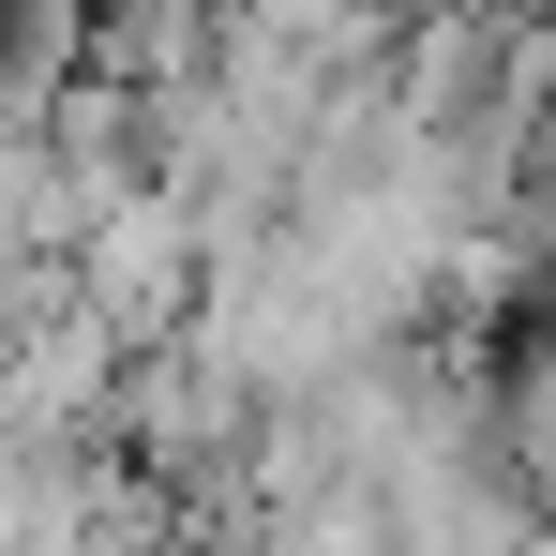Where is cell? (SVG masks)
I'll return each mask as SVG.
<instances>
[{"instance_id": "1", "label": "cell", "mask_w": 556, "mask_h": 556, "mask_svg": "<svg viewBox=\"0 0 556 556\" xmlns=\"http://www.w3.org/2000/svg\"><path fill=\"white\" fill-rule=\"evenodd\" d=\"M76 241H91V195H76V166L46 151V121H0V271L76 256Z\"/></svg>"}, {"instance_id": "3", "label": "cell", "mask_w": 556, "mask_h": 556, "mask_svg": "<svg viewBox=\"0 0 556 556\" xmlns=\"http://www.w3.org/2000/svg\"><path fill=\"white\" fill-rule=\"evenodd\" d=\"M527 556H556V542H527Z\"/></svg>"}, {"instance_id": "2", "label": "cell", "mask_w": 556, "mask_h": 556, "mask_svg": "<svg viewBox=\"0 0 556 556\" xmlns=\"http://www.w3.org/2000/svg\"><path fill=\"white\" fill-rule=\"evenodd\" d=\"M46 15H91V0H46Z\"/></svg>"}]
</instances>
